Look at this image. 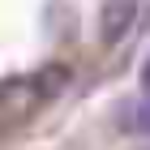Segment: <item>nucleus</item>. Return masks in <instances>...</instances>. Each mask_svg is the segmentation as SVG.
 Wrapping results in <instances>:
<instances>
[{
  "label": "nucleus",
  "mask_w": 150,
  "mask_h": 150,
  "mask_svg": "<svg viewBox=\"0 0 150 150\" xmlns=\"http://www.w3.org/2000/svg\"><path fill=\"white\" fill-rule=\"evenodd\" d=\"M137 13H142V0H103V9H99V39L103 43H120V39L133 35V26H137Z\"/></svg>",
  "instance_id": "f257e3e1"
},
{
  "label": "nucleus",
  "mask_w": 150,
  "mask_h": 150,
  "mask_svg": "<svg viewBox=\"0 0 150 150\" xmlns=\"http://www.w3.org/2000/svg\"><path fill=\"white\" fill-rule=\"evenodd\" d=\"M129 129H142V133H150V99H142V103H129Z\"/></svg>",
  "instance_id": "f03ea898"
},
{
  "label": "nucleus",
  "mask_w": 150,
  "mask_h": 150,
  "mask_svg": "<svg viewBox=\"0 0 150 150\" xmlns=\"http://www.w3.org/2000/svg\"><path fill=\"white\" fill-rule=\"evenodd\" d=\"M142 90H146V99H150V56H146V64H142Z\"/></svg>",
  "instance_id": "7ed1b4c3"
}]
</instances>
